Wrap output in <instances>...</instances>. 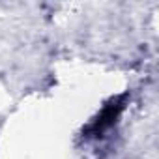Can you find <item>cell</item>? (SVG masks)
I'll use <instances>...</instances> for the list:
<instances>
[{"label":"cell","instance_id":"6da1fadb","mask_svg":"<svg viewBox=\"0 0 159 159\" xmlns=\"http://www.w3.org/2000/svg\"><path fill=\"white\" fill-rule=\"evenodd\" d=\"M125 101H127V94H122L118 98H112L103 111L92 120V124L84 129V137L86 139H99L103 137L111 127H114V124L118 122L122 111L125 109Z\"/></svg>","mask_w":159,"mask_h":159}]
</instances>
